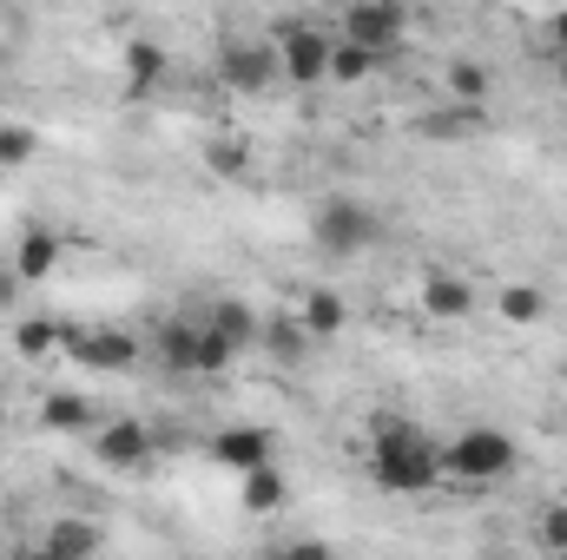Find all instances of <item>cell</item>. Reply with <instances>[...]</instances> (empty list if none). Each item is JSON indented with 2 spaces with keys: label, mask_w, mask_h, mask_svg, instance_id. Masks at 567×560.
Listing matches in <instances>:
<instances>
[{
  "label": "cell",
  "mask_w": 567,
  "mask_h": 560,
  "mask_svg": "<svg viewBox=\"0 0 567 560\" xmlns=\"http://www.w3.org/2000/svg\"><path fill=\"white\" fill-rule=\"evenodd\" d=\"M140 336L133 330H66V356L80 363V370H100V376H120V370H133L140 363Z\"/></svg>",
  "instance_id": "cell-7"
},
{
  "label": "cell",
  "mask_w": 567,
  "mask_h": 560,
  "mask_svg": "<svg viewBox=\"0 0 567 560\" xmlns=\"http://www.w3.org/2000/svg\"><path fill=\"white\" fill-rule=\"evenodd\" d=\"M535 548L567 554V501H555V508H542V515H535Z\"/></svg>",
  "instance_id": "cell-27"
},
{
  "label": "cell",
  "mask_w": 567,
  "mask_h": 560,
  "mask_svg": "<svg viewBox=\"0 0 567 560\" xmlns=\"http://www.w3.org/2000/svg\"><path fill=\"white\" fill-rule=\"evenodd\" d=\"M165 66H172V60H165V46H158V40H145V33H133V40H126V53H120V80H126V93H133V100H145V93H158V86H165Z\"/></svg>",
  "instance_id": "cell-11"
},
{
  "label": "cell",
  "mask_w": 567,
  "mask_h": 560,
  "mask_svg": "<svg viewBox=\"0 0 567 560\" xmlns=\"http://www.w3.org/2000/svg\"><path fill=\"white\" fill-rule=\"evenodd\" d=\"M40 548H47V554H100V548H106V528L66 515V521H53V528L40 535Z\"/></svg>",
  "instance_id": "cell-19"
},
{
  "label": "cell",
  "mask_w": 567,
  "mask_h": 560,
  "mask_svg": "<svg viewBox=\"0 0 567 560\" xmlns=\"http://www.w3.org/2000/svg\"><path fill=\"white\" fill-rule=\"evenodd\" d=\"M423 310L435 323H462L468 310H475V283L455 278V271H429L423 278Z\"/></svg>",
  "instance_id": "cell-12"
},
{
  "label": "cell",
  "mask_w": 567,
  "mask_h": 560,
  "mask_svg": "<svg viewBox=\"0 0 567 560\" xmlns=\"http://www.w3.org/2000/svg\"><path fill=\"white\" fill-rule=\"evenodd\" d=\"M205 317H212V323H218V330H225L238 350H258V330H265V323H258V310H251L245 297H218Z\"/></svg>",
  "instance_id": "cell-18"
},
{
  "label": "cell",
  "mask_w": 567,
  "mask_h": 560,
  "mask_svg": "<svg viewBox=\"0 0 567 560\" xmlns=\"http://www.w3.org/2000/svg\"><path fill=\"white\" fill-rule=\"evenodd\" d=\"M515 462H522V448H515V435L495 428V422H475V428H462L455 442H442V475H455V481H468V488L508 481Z\"/></svg>",
  "instance_id": "cell-3"
},
{
  "label": "cell",
  "mask_w": 567,
  "mask_h": 560,
  "mask_svg": "<svg viewBox=\"0 0 567 560\" xmlns=\"http://www.w3.org/2000/svg\"><path fill=\"white\" fill-rule=\"evenodd\" d=\"M205 165H212V178H251V145L245 139H212L205 145Z\"/></svg>",
  "instance_id": "cell-25"
},
{
  "label": "cell",
  "mask_w": 567,
  "mask_h": 560,
  "mask_svg": "<svg viewBox=\"0 0 567 560\" xmlns=\"http://www.w3.org/2000/svg\"><path fill=\"white\" fill-rule=\"evenodd\" d=\"M218 80H225L231 93H245V100L271 93L284 80L278 73V40H225V46H218Z\"/></svg>",
  "instance_id": "cell-5"
},
{
  "label": "cell",
  "mask_w": 567,
  "mask_h": 560,
  "mask_svg": "<svg viewBox=\"0 0 567 560\" xmlns=\"http://www.w3.org/2000/svg\"><path fill=\"white\" fill-rule=\"evenodd\" d=\"M93 455L106 462V468H145L152 462V428L145 422H106L100 435H93Z\"/></svg>",
  "instance_id": "cell-9"
},
{
  "label": "cell",
  "mask_w": 567,
  "mask_h": 560,
  "mask_svg": "<svg viewBox=\"0 0 567 560\" xmlns=\"http://www.w3.org/2000/svg\"><path fill=\"white\" fill-rule=\"evenodd\" d=\"M403 27H410L403 0H350V7H343V20H337V33H343V40H357V46H370V53H383V60L396 53Z\"/></svg>",
  "instance_id": "cell-6"
},
{
  "label": "cell",
  "mask_w": 567,
  "mask_h": 560,
  "mask_svg": "<svg viewBox=\"0 0 567 560\" xmlns=\"http://www.w3.org/2000/svg\"><path fill=\"white\" fill-rule=\"evenodd\" d=\"M555 80H561V93H567V60H555Z\"/></svg>",
  "instance_id": "cell-30"
},
{
  "label": "cell",
  "mask_w": 567,
  "mask_h": 560,
  "mask_svg": "<svg viewBox=\"0 0 567 560\" xmlns=\"http://www.w3.org/2000/svg\"><path fill=\"white\" fill-rule=\"evenodd\" d=\"M377 66H383V53H370V46H357V40L337 33V46H330V80L337 86H363Z\"/></svg>",
  "instance_id": "cell-21"
},
{
  "label": "cell",
  "mask_w": 567,
  "mask_h": 560,
  "mask_svg": "<svg viewBox=\"0 0 567 560\" xmlns=\"http://www.w3.org/2000/svg\"><path fill=\"white\" fill-rule=\"evenodd\" d=\"M152 350H158V363H165L172 376H198V323H185V317L158 323Z\"/></svg>",
  "instance_id": "cell-14"
},
{
  "label": "cell",
  "mask_w": 567,
  "mask_h": 560,
  "mask_svg": "<svg viewBox=\"0 0 567 560\" xmlns=\"http://www.w3.org/2000/svg\"><path fill=\"white\" fill-rule=\"evenodd\" d=\"M13 350H20L27 363H47V356L66 350V323H53V317H20V323H13Z\"/></svg>",
  "instance_id": "cell-17"
},
{
  "label": "cell",
  "mask_w": 567,
  "mask_h": 560,
  "mask_svg": "<svg viewBox=\"0 0 567 560\" xmlns=\"http://www.w3.org/2000/svg\"><path fill=\"white\" fill-rule=\"evenodd\" d=\"M20 290H27L20 271H13V265H0V310H13V303H20Z\"/></svg>",
  "instance_id": "cell-29"
},
{
  "label": "cell",
  "mask_w": 567,
  "mask_h": 560,
  "mask_svg": "<svg viewBox=\"0 0 567 560\" xmlns=\"http://www.w3.org/2000/svg\"><path fill=\"white\" fill-rule=\"evenodd\" d=\"M218 468H231V475H251V468H265V462H278V435L265 428V422H231V428H218L212 435V448H205Z\"/></svg>",
  "instance_id": "cell-8"
},
{
  "label": "cell",
  "mask_w": 567,
  "mask_h": 560,
  "mask_svg": "<svg viewBox=\"0 0 567 560\" xmlns=\"http://www.w3.org/2000/svg\"><path fill=\"white\" fill-rule=\"evenodd\" d=\"M310 245H317L330 265H350V258H363L370 245H383V211L363 205L357 191H330V198L310 211Z\"/></svg>",
  "instance_id": "cell-2"
},
{
  "label": "cell",
  "mask_w": 567,
  "mask_h": 560,
  "mask_svg": "<svg viewBox=\"0 0 567 560\" xmlns=\"http://www.w3.org/2000/svg\"><path fill=\"white\" fill-rule=\"evenodd\" d=\"M40 422L60 428V435H86L93 428V403L73 396V390H53V396H40Z\"/></svg>",
  "instance_id": "cell-20"
},
{
  "label": "cell",
  "mask_w": 567,
  "mask_h": 560,
  "mask_svg": "<svg viewBox=\"0 0 567 560\" xmlns=\"http://www.w3.org/2000/svg\"><path fill=\"white\" fill-rule=\"evenodd\" d=\"M60 258H66V238L53 225H27L20 231V251H13V271H20V283H47L60 271Z\"/></svg>",
  "instance_id": "cell-10"
},
{
  "label": "cell",
  "mask_w": 567,
  "mask_h": 560,
  "mask_svg": "<svg viewBox=\"0 0 567 560\" xmlns=\"http://www.w3.org/2000/svg\"><path fill=\"white\" fill-rule=\"evenodd\" d=\"M297 317H303V330H310L317 343H330V336H343V323H350V303H343L330 283H310V290H303V303H297Z\"/></svg>",
  "instance_id": "cell-13"
},
{
  "label": "cell",
  "mask_w": 567,
  "mask_h": 560,
  "mask_svg": "<svg viewBox=\"0 0 567 560\" xmlns=\"http://www.w3.org/2000/svg\"><path fill=\"white\" fill-rule=\"evenodd\" d=\"M238 356H245V350H238V343H231V336L205 317V323H198V376H225Z\"/></svg>",
  "instance_id": "cell-24"
},
{
  "label": "cell",
  "mask_w": 567,
  "mask_h": 560,
  "mask_svg": "<svg viewBox=\"0 0 567 560\" xmlns=\"http://www.w3.org/2000/svg\"><path fill=\"white\" fill-rule=\"evenodd\" d=\"M271 40H278L284 86L310 93V86H323V80H330V46H337V33H323L317 20H284V27H271Z\"/></svg>",
  "instance_id": "cell-4"
},
{
  "label": "cell",
  "mask_w": 567,
  "mask_h": 560,
  "mask_svg": "<svg viewBox=\"0 0 567 560\" xmlns=\"http://www.w3.org/2000/svg\"><path fill=\"white\" fill-rule=\"evenodd\" d=\"M442 86H449V100H462V106H482V100L495 93V73H488L482 60H455Z\"/></svg>",
  "instance_id": "cell-23"
},
{
  "label": "cell",
  "mask_w": 567,
  "mask_h": 560,
  "mask_svg": "<svg viewBox=\"0 0 567 560\" xmlns=\"http://www.w3.org/2000/svg\"><path fill=\"white\" fill-rule=\"evenodd\" d=\"M0 428H7V403H0Z\"/></svg>",
  "instance_id": "cell-31"
},
{
  "label": "cell",
  "mask_w": 567,
  "mask_h": 560,
  "mask_svg": "<svg viewBox=\"0 0 567 560\" xmlns=\"http://www.w3.org/2000/svg\"><path fill=\"white\" fill-rule=\"evenodd\" d=\"M33 158H40V133L20 126V120H7V126H0V172H20V165H33Z\"/></svg>",
  "instance_id": "cell-26"
},
{
  "label": "cell",
  "mask_w": 567,
  "mask_h": 560,
  "mask_svg": "<svg viewBox=\"0 0 567 560\" xmlns=\"http://www.w3.org/2000/svg\"><path fill=\"white\" fill-rule=\"evenodd\" d=\"M495 317H508L515 330H535V323H548V290L542 283H502L495 290Z\"/></svg>",
  "instance_id": "cell-15"
},
{
  "label": "cell",
  "mask_w": 567,
  "mask_h": 560,
  "mask_svg": "<svg viewBox=\"0 0 567 560\" xmlns=\"http://www.w3.org/2000/svg\"><path fill=\"white\" fill-rule=\"evenodd\" d=\"M258 343H265V350H271L278 363H303L317 336L303 330V317H278V323H265V330H258Z\"/></svg>",
  "instance_id": "cell-22"
},
{
  "label": "cell",
  "mask_w": 567,
  "mask_h": 560,
  "mask_svg": "<svg viewBox=\"0 0 567 560\" xmlns=\"http://www.w3.org/2000/svg\"><path fill=\"white\" fill-rule=\"evenodd\" d=\"M370 481L383 495H429L442 481V442L423 435L416 422L403 416H377L370 422Z\"/></svg>",
  "instance_id": "cell-1"
},
{
  "label": "cell",
  "mask_w": 567,
  "mask_h": 560,
  "mask_svg": "<svg viewBox=\"0 0 567 560\" xmlns=\"http://www.w3.org/2000/svg\"><path fill=\"white\" fill-rule=\"evenodd\" d=\"M542 33H548V53H555V60H567V7H555V13H548V27H542Z\"/></svg>",
  "instance_id": "cell-28"
},
{
  "label": "cell",
  "mask_w": 567,
  "mask_h": 560,
  "mask_svg": "<svg viewBox=\"0 0 567 560\" xmlns=\"http://www.w3.org/2000/svg\"><path fill=\"white\" fill-rule=\"evenodd\" d=\"M238 501H245L251 515H278L284 501H290V481H284V468H278V462H265V468L238 475Z\"/></svg>",
  "instance_id": "cell-16"
}]
</instances>
